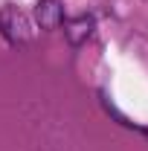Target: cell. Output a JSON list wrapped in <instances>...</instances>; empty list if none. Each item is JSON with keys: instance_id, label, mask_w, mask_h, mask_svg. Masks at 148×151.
Segmentation results:
<instances>
[{"instance_id": "6da1fadb", "label": "cell", "mask_w": 148, "mask_h": 151, "mask_svg": "<svg viewBox=\"0 0 148 151\" xmlns=\"http://www.w3.org/2000/svg\"><path fill=\"white\" fill-rule=\"evenodd\" d=\"M35 23L41 29H58L64 23V6H61V0H38L35 3Z\"/></svg>"}, {"instance_id": "7a4b0ae2", "label": "cell", "mask_w": 148, "mask_h": 151, "mask_svg": "<svg viewBox=\"0 0 148 151\" xmlns=\"http://www.w3.org/2000/svg\"><path fill=\"white\" fill-rule=\"evenodd\" d=\"M0 26H3V32H6L9 41H26V38H29V23H26V18L20 15L15 6L3 9V15H0Z\"/></svg>"}, {"instance_id": "3957f363", "label": "cell", "mask_w": 148, "mask_h": 151, "mask_svg": "<svg viewBox=\"0 0 148 151\" xmlns=\"http://www.w3.org/2000/svg\"><path fill=\"white\" fill-rule=\"evenodd\" d=\"M93 29H96V20H93V15H78V18H73V20H67V23H64L67 41H70L73 47L84 44V41L93 35Z\"/></svg>"}]
</instances>
